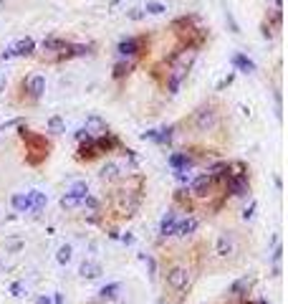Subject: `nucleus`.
Listing matches in <instances>:
<instances>
[{
    "instance_id": "3c124183",
    "label": "nucleus",
    "mask_w": 288,
    "mask_h": 304,
    "mask_svg": "<svg viewBox=\"0 0 288 304\" xmlns=\"http://www.w3.org/2000/svg\"><path fill=\"white\" fill-rule=\"evenodd\" d=\"M157 304H164V299H159V302H157Z\"/></svg>"
},
{
    "instance_id": "9d476101",
    "label": "nucleus",
    "mask_w": 288,
    "mask_h": 304,
    "mask_svg": "<svg viewBox=\"0 0 288 304\" xmlns=\"http://www.w3.org/2000/svg\"><path fill=\"white\" fill-rule=\"evenodd\" d=\"M172 134H175V127H162V129H147L142 137H144V140L157 142V145H170Z\"/></svg>"
},
{
    "instance_id": "39448f33",
    "label": "nucleus",
    "mask_w": 288,
    "mask_h": 304,
    "mask_svg": "<svg viewBox=\"0 0 288 304\" xmlns=\"http://www.w3.org/2000/svg\"><path fill=\"white\" fill-rule=\"evenodd\" d=\"M212 185H215V182H212V177H210V173H202V175H197L195 180H192V185H190V193L195 195V198H210L212 195Z\"/></svg>"
},
{
    "instance_id": "1a4fd4ad",
    "label": "nucleus",
    "mask_w": 288,
    "mask_h": 304,
    "mask_svg": "<svg viewBox=\"0 0 288 304\" xmlns=\"http://www.w3.org/2000/svg\"><path fill=\"white\" fill-rule=\"evenodd\" d=\"M197 226H200V221H197L195 216H187V218H182V221H177V223H175L172 236L185 238V236H190V233H195V231H197Z\"/></svg>"
},
{
    "instance_id": "412c9836",
    "label": "nucleus",
    "mask_w": 288,
    "mask_h": 304,
    "mask_svg": "<svg viewBox=\"0 0 288 304\" xmlns=\"http://www.w3.org/2000/svg\"><path fill=\"white\" fill-rule=\"evenodd\" d=\"M175 223H177V213H175V210L164 213V218L159 221V236H172Z\"/></svg>"
},
{
    "instance_id": "c85d7f7f",
    "label": "nucleus",
    "mask_w": 288,
    "mask_h": 304,
    "mask_svg": "<svg viewBox=\"0 0 288 304\" xmlns=\"http://www.w3.org/2000/svg\"><path fill=\"white\" fill-rule=\"evenodd\" d=\"M281 21H283V10L276 8V10H273V13L268 15V21H266V23H268L270 28H281Z\"/></svg>"
},
{
    "instance_id": "f03ea898",
    "label": "nucleus",
    "mask_w": 288,
    "mask_h": 304,
    "mask_svg": "<svg viewBox=\"0 0 288 304\" xmlns=\"http://www.w3.org/2000/svg\"><path fill=\"white\" fill-rule=\"evenodd\" d=\"M149 49V38L147 36H129V38H121L119 46H116V53L121 58H129V61H136L142 58Z\"/></svg>"
},
{
    "instance_id": "bb28decb",
    "label": "nucleus",
    "mask_w": 288,
    "mask_h": 304,
    "mask_svg": "<svg viewBox=\"0 0 288 304\" xmlns=\"http://www.w3.org/2000/svg\"><path fill=\"white\" fill-rule=\"evenodd\" d=\"M71 256H73V249L68 246V243H64V246L56 251V261H58L61 266H66V264L71 261Z\"/></svg>"
},
{
    "instance_id": "f8f14e48",
    "label": "nucleus",
    "mask_w": 288,
    "mask_h": 304,
    "mask_svg": "<svg viewBox=\"0 0 288 304\" xmlns=\"http://www.w3.org/2000/svg\"><path fill=\"white\" fill-rule=\"evenodd\" d=\"M167 162H170L172 170H190V167L195 165V157L190 155V152H172Z\"/></svg>"
},
{
    "instance_id": "5701e85b",
    "label": "nucleus",
    "mask_w": 288,
    "mask_h": 304,
    "mask_svg": "<svg viewBox=\"0 0 288 304\" xmlns=\"http://www.w3.org/2000/svg\"><path fill=\"white\" fill-rule=\"evenodd\" d=\"M119 175H121V167H119L116 162H106V165L101 167V173H99V177H101V180H106V182L116 180Z\"/></svg>"
},
{
    "instance_id": "f704fd0d",
    "label": "nucleus",
    "mask_w": 288,
    "mask_h": 304,
    "mask_svg": "<svg viewBox=\"0 0 288 304\" xmlns=\"http://www.w3.org/2000/svg\"><path fill=\"white\" fill-rule=\"evenodd\" d=\"M81 203H84V205H86L89 210H99V201H96V198H91L89 193L84 195V201H81Z\"/></svg>"
},
{
    "instance_id": "09e8293b",
    "label": "nucleus",
    "mask_w": 288,
    "mask_h": 304,
    "mask_svg": "<svg viewBox=\"0 0 288 304\" xmlns=\"http://www.w3.org/2000/svg\"><path fill=\"white\" fill-rule=\"evenodd\" d=\"M243 304H268L266 299H258V302H243Z\"/></svg>"
},
{
    "instance_id": "f3484780",
    "label": "nucleus",
    "mask_w": 288,
    "mask_h": 304,
    "mask_svg": "<svg viewBox=\"0 0 288 304\" xmlns=\"http://www.w3.org/2000/svg\"><path fill=\"white\" fill-rule=\"evenodd\" d=\"M233 66L238 71H243V74H253L255 71V61L248 58L245 53H233Z\"/></svg>"
},
{
    "instance_id": "6ab92c4d",
    "label": "nucleus",
    "mask_w": 288,
    "mask_h": 304,
    "mask_svg": "<svg viewBox=\"0 0 288 304\" xmlns=\"http://www.w3.org/2000/svg\"><path fill=\"white\" fill-rule=\"evenodd\" d=\"M10 203H13V208L18 213H28L30 210V193H13Z\"/></svg>"
},
{
    "instance_id": "4c0bfd02",
    "label": "nucleus",
    "mask_w": 288,
    "mask_h": 304,
    "mask_svg": "<svg viewBox=\"0 0 288 304\" xmlns=\"http://www.w3.org/2000/svg\"><path fill=\"white\" fill-rule=\"evenodd\" d=\"M175 177L182 182V185H185V182H190V173H187V170H175Z\"/></svg>"
},
{
    "instance_id": "dca6fc26",
    "label": "nucleus",
    "mask_w": 288,
    "mask_h": 304,
    "mask_svg": "<svg viewBox=\"0 0 288 304\" xmlns=\"http://www.w3.org/2000/svg\"><path fill=\"white\" fill-rule=\"evenodd\" d=\"M79 274H81V279H99L104 274V269H101V264L86 258V261H81V266H79Z\"/></svg>"
},
{
    "instance_id": "473e14b6",
    "label": "nucleus",
    "mask_w": 288,
    "mask_h": 304,
    "mask_svg": "<svg viewBox=\"0 0 288 304\" xmlns=\"http://www.w3.org/2000/svg\"><path fill=\"white\" fill-rule=\"evenodd\" d=\"M71 193H76L79 198H84L86 193H89V185H86V180H79V182H73V188H71Z\"/></svg>"
},
{
    "instance_id": "37998d69",
    "label": "nucleus",
    "mask_w": 288,
    "mask_h": 304,
    "mask_svg": "<svg viewBox=\"0 0 288 304\" xmlns=\"http://www.w3.org/2000/svg\"><path fill=\"white\" fill-rule=\"evenodd\" d=\"M21 249H23V241H13L8 246V251H21Z\"/></svg>"
},
{
    "instance_id": "58836bf2",
    "label": "nucleus",
    "mask_w": 288,
    "mask_h": 304,
    "mask_svg": "<svg viewBox=\"0 0 288 304\" xmlns=\"http://www.w3.org/2000/svg\"><path fill=\"white\" fill-rule=\"evenodd\" d=\"M261 30H263V38H273V28H270L268 23H263V25H261Z\"/></svg>"
},
{
    "instance_id": "a211bd4d",
    "label": "nucleus",
    "mask_w": 288,
    "mask_h": 304,
    "mask_svg": "<svg viewBox=\"0 0 288 304\" xmlns=\"http://www.w3.org/2000/svg\"><path fill=\"white\" fill-rule=\"evenodd\" d=\"M134 69V61H129V58H121V61H116L114 64V71H111V76L116 81H121V79H127L129 76V71Z\"/></svg>"
},
{
    "instance_id": "a19ab883",
    "label": "nucleus",
    "mask_w": 288,
    "mask_h": 304,
    "mask_svg": "<svg viewBox=\"0 0 288 304\" xmlns=\"http://www.w3.org/2000/svg\"><path fill=\"white\" fill-rule=\"evenodd\" d=\"M89 137H91V134H89L86 129H79V132H76V140H79V142H84V140H89Z\"/></svg>"
},
{
    "instance_id": "c03bdc74",
    "label": "nucleus",
    "mask_w": 288,
    "mask_h": 304,
    "mask_svg": "<svg viewBox=\"0 0 288 304\" xmlns=\"http://www.w3.org/2000/svg\"><path fill=\"white\" fill-rule=\"evenodd\" d=\"M121 241H124L127 246H132V243H134V236H132V233H124V236H121Z\"/></svg>"
},
{
    "instance_id": "c9c22d12",
    "label": "nucleus",
    "mask_w": 288,
    "mask_h": 304,
    "mask_svg": "<svg viewBox=\"0 0 288 304\" xmlns=\"http://www.w3.org/2000/svg\"><path fill=\"white\" fill-rule=\"evenodd\" d=\"M144 261H147V269H149V277L155 279V277H157V261H155L152 256H144Z\"/></svg>"
},
{
    "instance_id": "49530a36",
    "label": "nucleus",
    "mask_w": 288,
    "mask_h": 304,
    "mask_svg": "<svg viewBox=\"0 0 288 304\" xmlns=\"http://www.w3.org/2000/svg\"><path fill=\"white\" fill-rule=\"evenodd\" d=\"M281 253H283V251H281V249H276V251H273V261H276V264H278V261H281Z\"/></svg>"
},
{
    "instance_id": "a878e982",
    "label": "nucleus",
    "mask_w": 288,
    "mask_h": 304,
    "mask_svg": "<svg viewBox=\"0 0 288 304\" xmlns=\"http://www.w3.org/2000/svg\"><path fill=\"white\" fill-rule=\"evenodd\" d=\"M81 201H84V198H79V195H76V193H66L64 198H61V208H66V210H71V208H76V205H81Z\"/></svg>"
},
{
    "instance_id": "2eb2a0df",
    "label": "nucleus",
    "mask_w": 288,
    "mask_h": 304,
    "mask_svg": "<svg viewBox=\"0 0 288 304\" xmlns=\"http://www.w3.org/2000/svg\"><path fill=\"white\" fill-rule=\"evenodd\" d=\"M36 53V41L33 38H21L13 43V56H33Z\"/></svg>"
},
{
    "instance_id": "72a5a7b5",
    "label": "nucleus",
    "mask_w": 288,
    "mask_h": 304,
    "mask_svg": "<svg viewBox=\"0 0 288 304\" xmlns=\"http://www.w3.org/2000/svg\"><path fill=\"white\" fill-rule=\"evenodd\" d=\"M255 210H258V203H255V201H250V203H248V208L243 210V221H253Z\"/></svg>"
},
{
    "instance_id": "a18cd8bd",
    "label": "nucleus",
    "mask_w": 288,
    "mask_h": 304,
    "mask_svg": "<svg viewBox=\"0 0 288 304\" xmlns=\"http://www.w3.org/2000/svg\"><path fill=\"white\" fill-rule=\"evenodd\" d=\"M53 304H64V294H61V292H56V297H53Z\"/></svg>"
},
{
    "instance_id": "ea45409f",
    "label": "nucleus",
    "mask_w": 288,
    "mask_h": 304,
    "mask_svg": "<svg viewBox=\"0 0 288 304\" xmlns=\"http://www.w3.org/2000/svg\"><path fill=\"white\" fill-rule=\"evenodd\" d=\"M10 58H15V56H13V46H10V49H5L3 53H0V61H10Z\"/></svg>"
},
{
    "instance_id": "b1692460",
    "label": "nucleus",
    "mask_w": 288,
    "mask_h": 304,
    "mask_svg": "<svg viewBox=\"0 0 288 304\" xmlns=\"http://www.w3.org/2000/svg\"><path fill=\"white\" fill-rule=\"evenodd\" d=\"M142 10H144L147 15H162V13H167V5L159 3V0H147Z\"/></svg>"
},
{
    "instance_id": "6e6552de",
    "label": "nucleus",
    "mask_w": 288,
    "mask_h": 304,
    "mask_svg": "<svg viewBox=\"0 0 288 304\" xmlns=\"http://www.w3.org/2000/svg\"><path fill=\"white\" fill-rule=\"evenodd\" d=\"M94 142H96L99 155H104V152L121 150V142H119V137H116L114 132H106V134H101V137H94Z\"/></svg>"
},
{
    "instance_id": "79ce46f5",
    "label": "nucleus",
    "mask_w": 288,
    "mask_h": 304,
    "mask_svg": "<svg viewBox=\"0 0 288 304\" xmlns=\"http://www.w3.org/2000/svg\"><path fill=\"white\" fill-rule=\"evenodd\" d=\"M36 304H53V299L45 297V294H41V297H36Z\"/></svg>"
},
{
    "instance_id": "cd10ccee",
    "label": "nucleus",
    "mask_w": 288,
    "mask_h": 304,
    "mask_svg": "<svg viewBox=\"0 0 288 304\" xmlns=\"http://www.w3.org/2000/svg\"><path fill=\"white\" fill-rule=\"evenodd\" d=\"M48 132H53V134L66 132V125H64V119H61L58 114H53V117L48 119Z\"/></svg>"
},
{
    "instance_id": "4468645a",
    "label": "nucleus",
    "mask_w": 288,
    "mask_h": 304,
    "mask_svg": "<svg viewBox=\"0 0 288 304\" xmlns=\"http://www.w3.org/2000/svg\"><path fill=\"white\" fill-rule=\"evenodd\" d=\"M91 137H101V134H106L109 132V125L101 119V117H96V114H91V117H86V127H84Z\"/></svg>"
},
{
    "instance_id": "aec40b11",
    "label": "nucleus",
    "mask_w": 288,
    "mask_h": 304,
    "mask_svg": "<svg viewBox=\"0 0 288 304\" xmlns=\"http://www.w3.org/2000/svg\"><path fill=\"white\" fill-rule=\"evenodd\" d=\"M45 203H48V198H45V193H41V190H30V213H38L45 208Z\"/></svg>"
},
{
    "instance_id": "20e7f679",
    "label": "nucleus",
    "mask_w": 288,
    "mask_h": 304,
    "mask_svg": "<svg viewBox=\"0 0 288 304\" xmlns=\"http://www.w3.org/2000/svg\"><path fill=\"white\" fill-rule=\"evenodd\" d=\"M192 125H195L197 132H210V129H215V127H218V109H215L212 104L200 106V109L195 112V117H192Z\"/></svg>"
},
{
    "instance_id": "8fccbe9b",
    "label": "nucleus",
    "mask_w": 288,
    "mask_h": 304,
    "mask_svg": "<svg viewBox=\"0 0 288 304\" xmlns=\"http://www.w3.org/2000/svg\"><path fill=\"white\" fill-rule=\"evenodd\" d=\"M276 8H281V10H283V0H276Z\"/></svg>"
},
{
    "instance_id": "de8ad7c7",
    "label": "nucleus",
    "mask_w": 288,
    "mask_h": 304,
    "mask_svg": "<svg viewBox=\"0 0 288 304\" xmlns=\"http://www.w3.org/2000/svg\"><path fill=\"white\" fill-rule=\"evenodd\" d=\"M3 89H5V74L0 71V91H3Z\"/></svg>"
},
{
    "instance_id": "393cba45",
    "label": "nucleus",
    "mask_w": 288,
    "mask_h": 304,
    "mask_svg": "<svg viewBox=\"0 0 288 304\" xmlns=\"http://www.w3.org/2000/svg\"><path fill=\"white\" fill-rule=\"evenodd\" d=\"M248 289H250V279L245 277V279H238V281L230 286V294H235V297H245Z\"/></svg>"
},
{
    "instance_id": "f257e3e1",
    "label": "nucleus",
    "mask_w": 288,
    "mask_h": 304,
    "mask_svg": "<svg viewBox=\"0 0 288 304\" xmlns=\"http://www.w3.org/2000/svg\"><path fill=\"white\" fill-rule=\"evenodd\" d=\"M18 137L25 142V162L28 165H41L51 152V142L45 140L43 134L38 132H30L28 127H21L18 129Z\"/></svg>"
},
{
    "instance_id": "c756f323",
    "label": "nucleus",
    "mask_w": 288,
    "mask_h": 304,
    "mask_svg": "<svg viewBox=\"0 0 288 304\" xmlns=\"http://www.w3.org/2000/svg\"><path fill=\"white\" fill-rule=\"evenodd\" d=\"M225 23H227V28H230V33H240V25H238V21H235V15H233V10H225Z\"/></svg>"
},
{
    "instance_id": "e433bc0d",
    "label": "nucleus",
    "mask_w": 288,
    "mask_h": 304,
    "mask_svg": "<svg viewBox=\"0 0 288 304\" xmlns=\"http://www.w3.org/2000/svg\"><path fill=\"white\" fill-rule=\"evenodd\" d=\"M233 79H235V74H227L225 79H220V81H218V86H215V89H218V91H222L225 86H230V84H233Z\"/></svg>"
},
{
    "instance_id": "603ef678",
    "label": "nucleus",
    "mask_w": 288,
    "mask_h": 304,
    "mask_svg": "<svg viewBox=\"0 0 288 304\" xmlns=\"http://www.w3.org/2000/svg\"><path fill=\"white\" fill-rule=\"evenodd\" d=\"M0 3H5V0H0Z\"/></svg>"
},
{
    "instance_id": "ddd939ff",
    "label": "nucleus",
    "mask_w": 288,
    "mask_h": 304,
    "mask_svg": "<svg viewBox=\"0 0 288 304\" xmlns=\"http://www.w3.org/2000/svg\"><path fill=\"white\" fill-rule=\"evenodd\" d=\"M66 46H68V43H66L64 38H53V36H51V38H43L41 49H43V53H45V56H48V58L53 61V58L58 56V51H64Z\"/></svg>"
},
{
    "instance_id": "423d86ee",
    "label": "nucleus",
    "mask_w": 288,
    "mask_h": 304,
    "mask_svg": "<svg viewBox=\"0 0 288 304\" xmlns=\"http://www.w3.org/2000/svg\"><path fill=\"white\" fill-rule=\"evenodd\" d=\"M215 253L220 258H227V256H233L235 253V236L230 231H222L215 241Z\"/></svg>"
},
{
    "instance_id": "2f4dec72",
    "label": "nucleus",
    "mask_w": 288,
    "mask_h": 304,
    "mask_svg": "<svg viewBox=\"0 0 288 304\" xmlns=\"http://www.w3.org/2000/svg\"><path fill=\"white\" fill-rule=\"evenodd\" d=\"M8 292H10L13 297H25V284H23V281H13V284L8 286Z\"/></svg>"
},
{
    "instance_id": "9b49d317",
    "label": "nucleus",
    "mask_w": 288,
    "mask_h": 304,
    "mask_svg": "<svg viewBox=\"0 0 288 304\" xmlns=\"http://www.w3.org/2000/svg\"><path fill=\"white\" fill-rule=\"evenodd\" d=\"M25 91L30 94L33 101H38L45 94V76H30V79L25 81Z\"/></svg>"
},
{
    "instance_id": "0eeeda50",
    "label": "nucleus",
    "mask_w": 288,
    "mask_h": 304,
    "mask_svg": "<svg viewBox=\"0 0 288 304\" xmlns=\"http://www.w3.org/2000/svg\"><path fill=\"white\" fill-rule=\"evenodd\" d=\"M96 157H99V150H96L94 137H89V140L79 142V152H76V160H79V162H94Z\"/></svg>"
},
{
    "instance_id": "7c9ffc66",
    "label": "nucleus",
    "mask_w": 288,
    "mask_h": 304,
    "mask_svg": "<svg viewBox=\"0 0 288 304\" xmlns=\"http://www.w3.org/2000/svg\"><path fill=\"white\" fill-rule=\"evenodd\" d=\"M127 18L136 23V21H144V18H147V13H144L142 8H129V10H127Z\"/></svg>"
},
{
    "instance_id": "4be33fe9",
    "label": "nucleus",
    "mask_w": 288,
    "mask_h": 304,
    "mask_svg": "<svg viewBox=\"0 0 288 304\" xmlns=\"http://www.w3.org/2000/svg\"><path fill=\"white\" fill-rule=\"evenodd\" d=\"M119 292H121V284H119V281H111V284H106V286H101V289H99V299H101V302L116 299V297H119Z\"/></svg>"
},
{
    "instance_id": "7ed1b4c3",
    "label": "nucleus",
    "mask_w": 288,
    "mask_h": 304,
    "mask_svg": "<svg viewBox=\"0 0 288 304\" xmlns=\"http://www.w3.org/2000/svg\"><path fill=\"white\" fill-rule=\"evenodd\" d=\"M164 286L170 289V292L182 294L190 286V269L182 266V264H172L170 269H167V274H164Z\"/></svg>"
}]
</instances>
